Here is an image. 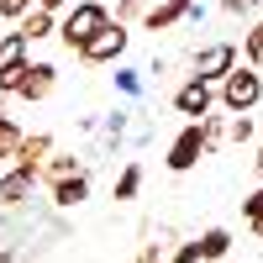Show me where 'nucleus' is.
Instances as JSON below:
<instances>
[{
    "label": "nucleus",
    "instance_id": "f257e3e1",
    "mask_svg": "<svg viewBox=\"0 0 263 263\" xmlns=\"http://www.w3.org/2000/svg\"><path fill=\"white\" fill-rule=\"evenodd\" d=\"M216 100H221L232 116H237V111H253V105L263 100V74L253 69V63H248V69H242V63H232V69L216 79Z\"/></svg>",
    "mask_w": 263,
    "mask_h": 263
},
{
    "label": "nucleus",
    "instance_id": "f03ea898",
    "mask_svg": "<svg viewBox=\"0 0 263 263\" xmlns=\"http://www.w3.org/2000/svg\"><path fill=\"white\" fill-rule=\"evenodd\" d=\"M105 21H111V11L100 6V0H79V6H69L63 11V21H58V37H63V48L69 53H79L84 42H90Z\"/></svg>",
    "mask_w": 263,
    "mask_h": 263
},
{
    "label": "nucleus",
    "instance_id": "7ed1b4c3",
    "mask_svg": "<svg viewBox=\"0 0 263 263\" xmlns=\"http://www.w3.org/2000/svg\"><path fill=\"white\" fill-rule=\"evenodd\" d=\"M126 42H132V32L121 27V21H105V27H100L90 42H84L74 58H84V63H116V58L126 53Z\"/></svg>",
    "mask_w": 263,
    "mask_h": 263
},
{
    "label": "nucleus",
    "instance_id": "20e7f679",
    "mask_svg": "<svg viewBox=\"0 0 263 263\" xmlns=\"http://www.w3.org/2000/svg\"><path fill=\"white\" fill-rule=\"evenodd\" d=\"M211 105H216V84H211V79H195V74H190L179 90H174V111L190 116V121H200Z\"/></svg>",
    "mask_w": 263,
    "mask_h": 263
},
{
    "label": "nucleus",
    "instance_id": "39448f33",
    "mask_svg": "<svg viewBox=\"0 0 263 263\" xmlns=\"http://www.w3.org/2000/svg\"><path fill=\"white\" fill-rule=\"evenodd\" d=\"M200 158H205V147H200V121H190L179 137L168 142V158H163V163H168V174H190Z\"/></svg>",
    "mask_w": 263,
    "mask_h": 263
},
{
    "label": "nucleus",
    "instance_id": "423d86ee",
    "mask_svg": "<svg viewBox=\"0 0 263 263\" xmlns=\"http://www.w3.org/2000/svg\"><path fill=\"white\" fill-rule=\"evenodd\" d=\"M32 190H37V168H6L0 174V211H21L32 200Z\"/></svg>",
    "mask_w": 263,
    "mask_h": 263
},
{
    "label": "nucleus",
    "instance_id": "0eeeda50",
    "mask_svg": "<svg viewBox=\"0 0 263 263\" xmlns=\"http://www.w3.org/2000/svg\"><path fill=\"white\" fill-rule=\"evenodd\" d=\"M232 63H237V42H205V48L195 53V79H211L216 84Z\"/></svg>",
    "mask_w": 263,
    "mask_h": 263
},
{
    "label": "nucleus",
    "instance_id": "6e6552de",
    "mask_svg": "<svg viewBox=\"0 0 263 263\" xmlns=\"http://www.w3.org/2000/svg\"><path fill=\"white\" fill-rule=\"evenodd\" d=\"M90 200V174H63V179H53V205L58 211H74V205H84Z\"/></svg>",
    "mask_w": 263,
    "mask_h": 263
},
{
    "label": "nucleus",
    "instance_id": "1a4fd4ad",
    "mask_svg": "<svg viewBox=\"0 0 263 263\" xmlns=\"http://www.w3.org/2000/svg\"><path fill=\"white\" fill-rule=\"evenodd\" d=\"M53 84H58V69L53 63H27V79H21V100H48L53 95Z\"/></svg>",
    "mask_w": 263,
    "mask_h": 263
},
{
    "label": "nucleus",
    "instance_id": "9d476101",
    "mask_svg": "<svg viewBox=\"0 0 263 263\" xmlns=\"http://www.w3.org/2000/svg\"><path fill=\"white\" fill-rule=\"evenodd\" d=\"M48 153H53V137H48V132H21V142H16V163H21V168H42Z\"/></svg>",
    "mask_w": 263,
    "mask_h": 263
},
{
    "label": "nucleus",
    "instance_id": "9b49d317",
    "mask_svg": "<svg viewBox=\"0 0 263 263\" xmlns=\"http://www.w3.org/2000/svg\"><path fill=\"white\" fill-rule=\"evenodd\" d=\"M190 6H195V0H163V6H153L142 16V27L147 32H168V27H179V21L190 16Z\"/></svg>",
    "mask_w": 263,
    "mask_h": 263
},
{
    "label": "nucleus",
    "instance_id": "f8f14e48",
    "mask_svg": "<svg viewBox=\"0 0 263 263\" xmlns=\"http://www.w3.org/2000/svg\"><path fill=\"white\" fill-rule=\"evenodd\" d=\"M21 37H27V42H37V37H53L58 32V16L53 11H42V6H32L27 16H21V27H16Z\"/></svg>",
    "mask_w": 263,
    "mask_h": 263
},
{
    "label": "nucleus",
    "instance_id": "ddd939ff",
    "mask_svg": "<svg viewBox=\"0 0 263 263\" xmlns=\"http://www.w3.org/2000/svg\"><path fill=\"white\" fill-rule=\"evenodd\" d=\"M195 242H200V263H221L227 248H232V232H227V227H205Z\"/></svg>",
    "mask_w": 263,
    "mask_h": 263
},
{
    "label": "nucleus",
    "instance_id": "4468645a",
    "mask_svg": "<svg viewBox=\"0 0 263 263\" xmlns=\"http://www.w3.org/2000/svg\"><path fill=\"white\" fill-rule=\"evenodd\" d=\"M79 168H84V163L74 158V153H48V158H42V168H37V179L53 184V179H63V174H79Z\"/></svg>",
    "mask_w": 263,
    "mask_h": 263
},
{
    "label": "nucleus",
    "instance_id": "2eb2a0df",
    "mask_svg": "<svg viewBox=\"0 0 263 263\" xmlns=\"http://www.w3.org/2000/svg\"><path fill=\"white\" fill-rule=\"evenodd\" d=\"M27 48H32V42L21 37V32H6V37H0V69H16V63H27Z\"/></svg>",
    "mask_w": 263,
    "mask_h": 263
},
{
    "label": "nucleus",
    "instance_id": "dca6fc26",
    "mask_svg": "<svg viewBox=\"0 0 263 263\" xmlns=\"http://www.w3.org/2000/svg\"><path fill=\"white\" fill-rule=\"evenodd\" d=\"M221 142H227V121L205 111V116H200V147H205V153H216Z\"/></svg>",
    "mask_w": 263,
    "mask_h": 263
},
{
    "label": "nucleus",
    "instance_id": "f3484780",
    "mask_svg": "<svg viewBox=\"0 0 263 263\" xmlns=\"http://www.w3.org/2000/svg\"><path fill=\"white\" fill-rule=\"evenodd\" d=\"M121 137H126V111H111L100 121V147H121Z\"/></svg>",
    "mask_w": 263,
    "mask_h": 263
},
{
    "label": "nucleus",
    "instance_id": "a211bd4d",
    "mask_svg": "<svg viewBox=\"0 0 263 263\" xmlns=\"http://www.w3.org/2000/svg\"><path fill=\"white\" fill-rule=\"evenodd\" d=\"M16 142H21V126L6 116V105H0V163H6V158H16Z\"/></svg>",
    "mask_w": 263,
    "mask_h": 263
},
{
    "label": "nucleus",
    "instance_id": "6ab92c4d",
    "mask_svg": "<svg viewBox=\"0 0 263 263\" xmlns=\"http://www.w3.org/2000/svg\"><path fill=\"white\" fill-rule=\"evenodd\" d=\"M137 190H142V163H126L116 179V200H137Z\"/></svg>",
    "mask_w": 263,
    "mask_h": 263
},
{
    "label": "nucleus",
    "instance_id": "aec40b11",
    "mask_svg": "<svg viewBox=\"0 0 263 263\" xmlns=\"http://www.w3.org/2000/svg\"><path fill=\"white\" fill-rule=\"evenodd\" d=\"M142 16H147V0H116V11H111V21H121V27H137Z\"/></svg>",
    "mask_w": 263,
    "mask_h": 263
},
{
    "label": "nucleus",
    "instance_id": "412c9836",
    "mask_svg": "<svg viewBox=\"0 0 263 263\" xmlns=\"http://www.w3.org/2000/svg\"><path fill=\"white\" fill-rule=\"evenodd\" d=\"M242 58L253 63V69H263V21H253V32L242 37Z\"/></svg>",
    "mask_w": 263,
    "mask_h": 263
},
{
    "label": "nucleus",
    "instance_id": "4be33fe9",
    "mask_svg": "<svg viewBox=\"0 0 263 263\" xmlns=\"http://www.w3.org/2000/svg\"><path fill=\"white\" fill-rule=\"evenodd\" d=\"M242 221H248V227L263 237V184H258V190L248 195V200H242Z\"/></svg>",
    "mask_w": 263,
    "mask_h": 263
},
{
    "label": "nucleus",
    "instance_id": "5701e85b",
    "mask_svg": "<svg viewBox=\"0 0 263 263\" xmlns=\"http://www.w3.org/2000/svg\"><path fill=\"white\" fill-rule=\"evenodd\" d=\"M116 90L121 95H142V69H126V63L116 58Z\"/></svg>",
    "mask_w": 263,
    "mask_h": 263
},
{
    "label": "nucleus",
    "instance_id": "b1692460",
    "mask_svg": "<svg viewBox=\"0 0 263 263\" xmlns=\"http://www.w3.org/2000/svg\"><path fill=\"white\" fill-rule=\"evenodd\" d=\"M227 137H232V142H253V116L237 111V121H227Z\"/></svg>",
    "mask_w": 263,
    "mask_h": 263
},
{
    "label": "nucleus",
    "instance_id": "393cba45",
    "mask_svg": "<svg viewBox=\"0 0 263 263\" xmlns=\"http://www.w3.org/2000/svg\"><path fill=\"white\" fill-rule=\"evenodd\" d=\"M216 6H221L227 16H253V11L263 6V0H216Z\"/></svg>",
    "mask_w": 263,
    "mask_h": 263
},
{
    "label": "nucleus",
    "instance_id": "a878e982",
    "mask_svg": "<svg viewBox=\"0 0 263 263\" xmlns=\"http://www.w3.org/2000/svg\"><path fill=\"white\" fill-rule=\"evenodd\" d=\"M37 6V0H0V16H11V21H21V16H27Z\"/></svg>",
    "mask_w": 263,
    "mask_h": 263
},
{
    "label": "nucleus",
    "instance_id": "bb28decb",
    "mask_svg": "<svg viewBox=\"0 0 263 263\" xmlns=\"http://www.w3.org/2000/svg\"><path fill=\"white\" fill-rule=\"evenodd\" d=\"M137 263H163V242H142L137 248Z\"/></svg>",
    "mask_w": 263,
    "mask_h": 263
},
{
    "label": "nucleus",
    "instance_id": "cd10ccee",
    "mask_svg": "<svg viewBox=\"0 0 263 263\" xmlns=\"http://www.w3.org/2000/svg\"><path fill=\"white\" fill-rule=\"evenodd\" d=\"M174 263H200V242H184L179 253H174Z\"/></svg>",
    "mask_w": 263,
    "mask_h": 263
},
{
    "label": "nucleus",
    "instance_id": "c85d7f7f",
    "mask_svg": "<svg viewBox=\"0 0 263 263\" xmlns=\"http://www.w3.org/2000/svg\"><path fill=\"white\" fill-rule=\"evenodd\" d=\"M37 6H42V11H53V16H58V11H69V6H74V0H37Z\"/></svg>",
    "mask_w": 263,
    "mask_h": 263
},
{
    "label": "nucleus",
    "instance_id": "c756f323",
    "mask_svg": "<svg viewBox=\"0 0 263 263\" xmlns=\"http://www.w3.org/2000/svg\"><path fill=\"white\" fill-rule=\"evenodd\" d=\"M0 263H16V248H0Z\"/></svg>",
    "mask_w": 263,
    "mask_h": 263
},
{
    "label": "nucleus",
    "instance_id": "7c9ffc66",
    "mask_svg": "<svg viewBox=\"0 0 263 263\" xmlns=\"http://www.w3.org/2000/svg\"><path fill=\"white\" fill-rule=\"evenodd\" d=\"M253 168H258V179H263V142H258V158H253Z\"/></svg>",
    "mask_w": 263,
    "mask_h": 263
},
{
    "label": "nucleus",
    "instance_id": "2f4dec72",
    "mask_svg": "<svg viewBox=\"0 0 263 263\" xmlns=\"http://www.w3.org/2000/svg\"><path fill=\"white\" fill-rule=\"evenodd\" d=\"M0 227H6V211H0Z\"/></svg>",
    "mask_w": 263,
    "mask_h": 263
},
{
    "label": "nucleus",
    "instance_id": "473e14b6",
    "mask_svg": "<svg viewBox=\"0 0 263 263\" xmlns=\"http://www.w3.org/2000/svg\"><path fill=\"white\" fill-rule=\"evenodd\" d=\"M0 21H6V16H0Z\"/></svg>",
    "mask_w": 263,
    "mask_h": 263
}]
</instances>
